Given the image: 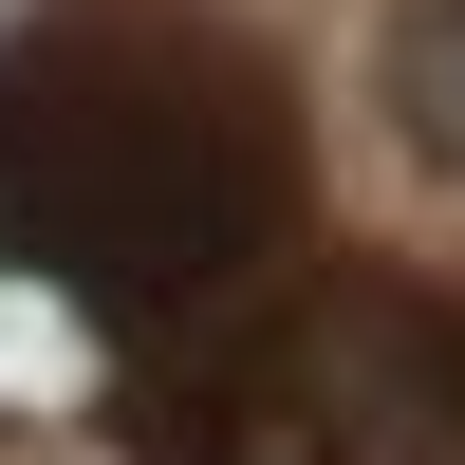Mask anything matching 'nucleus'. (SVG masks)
<instances>
[{
    "label": "nucleus",
    "mask_w": 465,
    "mask_h": 465,
    "mask_svg": "<svg viewBox=\"0 0 465 465\" xmlns=\"http://www.w3.org/2000/svg\"><path fill=\"white\" fill-rule=\"evenodd\" d=\"M372 112L429 186H465V0H372Z\"/></svg>",
    "instance_id": "f03ea898"
},
{
    "label": "nucleus",
    "mask_w": 465,
    "mask_h": 465,
    "mask_svg": "<svg viewBox=\"0 0 465 465\" xmlns=\"http://www.w3.org/2000/svg\"><path fill=\"white\" fill-rule=\"evenodd\" d=\"M280 242H298V94L261 37L94 0L0 56V261L94 298L112 335L168 354L242 317Z\"/></svg>",
    "instance_id": "f257e3e1"
}]
</instances>
